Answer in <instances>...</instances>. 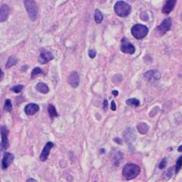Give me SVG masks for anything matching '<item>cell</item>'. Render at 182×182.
Instances as JSON below:
<instances>
[{"label":"cell","instance_id":"cell-1","mask_svg":"<svg viewBox=\"0 0 182 182\" xmlns=\"http://www.w3.org/2000/svg\"><path fill=\"white\" fill-rule=\"evenodd\" d=\"M140 168L134 163H128L124 166L122 170V176L126 181H130L139 175Z\"/></svg>","mask_w":182,"mask_h":182},{"label":"cell","instance_id":"cell-2","mask_svg":"<svg viewBox=\"0 0 182 182\" xmlns=\"http://www.w3.org/2000/svg\"><path fill=\"white\" fill-rule=\"evenodd\" d=\"M114 10L118 16L125 18V17L129 15L130 11H131V8L128 3L124 1H118L115 4Z\"/></svg>","mask_w":182,"mask_h":182},{"label":"cell","instance_id":"cell-3","mask_svg":"<svg viewBox=\"0 0 182 182\" xmlns=\"http://www.w3.org/2000/svg\"><path fill=\"white\" fill-rule=\"evenodd\" d=\"M29 18L31 20H36L38 17V6L34 0H25L24 1Z\"/></svg>","mask_w":182,"mask_h":182},{"label":"cell","instance_id":"cell-4","mask_svg":"<svg viewBox=\"0 0 182 182\" xmlns=\"http://www.w3.org/2000/svg\"><path fill=\"white\" fill-rule=\"evenodd\" d=\"M130 31H131V34L134 38L137 39H142L148 34L149 29L145 25L137 24V25H134L132 27Z\"/></svg>","mask_w":182,"mask_h":182},{"label":"cell","instance_id":"cell-5","mask_svg":"<svg viewBox=\"0 0 182 182\" xmlns=\"http://www.w3.org/2000/svg\"><path fill=\"white\" fill-rule=\"evenodd\" d=\"M171 25H172V21H171V18H166L159 26L156 27V30L159 33V35L162 36L171 29Z\"/></svg>","mask_w":182,"mask_h":182},{"label":"cell","instance_id":"cell-6","mask_svg":"<svg viewBox=\"0 0 182 182\" xmlns=\"http://www.w3.org/2000/svg\"><path fill=\"white\" fill-rule=\"evenodd\" d=\"M8 130L6 126H2L0 129V133L2 136V150L6 151L9 146V141H8Z\"/></svg>","mask_w":182,"mask_h":182},{"label":"cell","instance_id":"cell-7","mask_svg":"<svg viewBox=\"0 0 182 182\" xmlns=\"http://www.w3.org/2000/svg\"><path fill=\"white\" fill-rule=\"evenodd\" d=\"M121 52L124 53L132 55L135 52V47L133 44L130 43L128 39L124 37V38L121 39Z\"/></svg>","mask_w":182,"mask_h":182},{"label":"cell","instance_id":"cell-8","mask_svg":"<svg viewBox=\"0 0 182 182\" xmlns=\"http://www.w3.org/2000/svg\"><path fill=\"white\" fill-rule=\"evenodd\" d=\"M68 82L73 88H77L80 84V77L77 71H72L68 77Z\"/></svg>","mask_w":182,"mask_h":182},{"label":"cell","instance_id":"cell-9","mask_svg":"<svg viewBox=\"0 0 182 182\" xmlns=\"http://www.w3.org/2000/svg\"><path fill=\"white\" fill-rule=\"evenodd\" d=\"M53 59H54V56H53L52 52H49V51L43 50L40 53V55H39L38 60L39 62L40 63V64L45 65L46 63L49 62V61L52 60Z\"/></svg>","mask_w":182,"mask_h":182},{"label":"cell","instance_id":"cell-10","mask_svg":"<svg viewBox=\"0 0 182 182\" xmlns=\"http://www.w3.org/2000/svg\"><path fill=\"white\" fill-rule=\"evenodd\" d=\"M144 78L149 81H155L160 79L161 75L157 70H150L144 74Z\"/></svg>","mask_w":182,"mask_h":182},{"label":"cell","instance_id":"cell-11","mask_svg":"<svg viewBox=\"0 0 182 182\" xmlns=\"http://www.w3.org/2000/svg\"><path fill=\"white\" fill-rule=\"evenodd\" d=\"M14 159H15V156L12 153H10V152H5L4 156H3L2 159V169H8V166L13 162Z\"/></svg>","mask_w":182,"mask_h":182},{"label":"cell","instance_id":"cell-12","mask_svg":"<svg viewBox=\"0 0 182 182\" xmlns=\"http://www.w3.org/2000/svg\"><path fill=\"white\" fill-rule=\"evenodd\" d=\"M53 146H54V144H53V143H52V142H48V143L46 144L42 152H41L40 156H39V159H40V161L44 162V161H46V159H47L48 156H49V153H50L51 149L52 148Z\"/></svg>","mask_w":182,"mask_h":182},{"label":"cell","instance_id":"cell-13","mask_svg":"<svg viewBox=\"0 0 182 182\" xmlns=\"http://www.w3.org/2000/svg\"><path fill=\"white\" fill-rule=\"evenodd\" d=\"M9 7L8 5H2L0 7V22H5L9 15Z\"/></svg>","mask_w":182,"mask_h":182},{"label":"cell","instance_id":"cell-14","mask_svg":"<svg viewBox=\"0 0 182 182\" xmlns=\"http://www.w3.org/2000/svg\"><path fill=\"white\" fill-rule=\"evenodd\" d=\"M39 107L37 104L30 103L27 104L25 108V111L27 116H34V114L39 111Z\"/></svg>","mask_w":182,"mask_h":182},{"label":"cell","instance_id":"cell-15","mask_svg":"<svg viewBox=\"0 0 182 182\" xmlns=\"http://www.w3.org/2000/svg\"><path fill=\"white\" fill-rule=\"evenodd\" d=\"M176 4V1L175 0H169L166 2V4L163 6V8L162 9V12L163 14H169L174 9V7L175 6Z\"/></svg>","mask_w":182,"mask_h":182},{"label":"cell","instance_id":"cell-16","mask_svg":"<svg viewBox=\"0 0 182 182\" xmlns=\"http://www.w3.org/2000/svg\"><path fill=\"white\" fill-rule=\"evenodd\" d=\"M36 90L43 94H46L49 92V87H48L46 84L43 83V82H39V83L37 84V86H36Z\"/></svg>","mask_w":182,"mask_h":182},{"label":"cell","instance_id":"cell-17","mask_svg":"<svg viewBox=\"0 0 182 182\" xmlns=\"http://www.w3.org/2000/svg\"><path fill=\"white\" fill-rule=\"evenodd\" d=\"M18 62V59L15 57V56H11L8 58V61H7L6 64V68L7 69L11 68L12 66H15V65H17V63Z\"/></svg>","mask_w":182,"mask_h":182},{"label":"cell","instance_id":"cell-18","mask_svg":"<svg viewBox=\"0 0 182 182\" xmlns=\"http://www.w3.org/2000/svg\"><path fill=\"white\" fill-rule=\"evenodd\" d=\"M48 112H49V116H50V118L53 119V118L55 117H58L59 116V114H58L57 111H56V108H55V106H53V105L50 104L49 106H48Z\"/></svg>","mask_w":182,"mask_h":182},{"label":"cell","instance_id":"cell-19","mask_svg":"<svg viewBox=\"0 0 182 182\" xmlns=\"http://www.w3.org/2000/svg\"><path fill=\"white\" fill-rule=\"evenodd\" d=\"M137 130H138V131L140 132L141 134H147V131H148L149 126L144 122L140 123L138 125V126H137Z\"/></svg>","mask_w":182,"mask_h":182},{"label":"cell","instance_id":"cell-20","mask_svg":"<svg viewBox=\"0 0 182 182\" xmlns=\"http://www.w3.org/2000/svg\"><path fill=\"white\" fill-rule=\"evenodd\" d=\"M94 19L97 24H100L103 20V15L99 9H96L94 12Z\"/></svg>","mask_w":182,"mask_h":182},{"label":"cell","instance_id":"cell-21","mask_svg":"<svg viewBox=\"0 0 182 182\" xmlns=\"http://www.w3.org/2000/svg\"><path fill=\"white\" fill-rule=\"evenodd\" d=\"M125 135H126V136H129L128 138L126 139V141L127 142H129L130 141L131 142L132 140H134L135 139V134H134V131L133 129H131V128H129V129H128L126 130V132H125Z\"/></svg>","mask_w":182,"mask_h":182},{"label":"cell","instance_id":"cell-22","mask_svg":"<svg viewBox=\"0 0 182 182\" xmlns=\"http://www.w3.org/2000/svg\"><path fill=\"white\" fill-rule=\"evenodd\" d=\"M126 103L128 106H140V101L137 99L136 98H131L126 100Z\"/></svg>","mask_w":182,"mask_h":182},{"label":"cell","instance_id":"cell-23","mask_svg":"<svg viewBox=\"0 0 182 182\" xmlns=\"http://www.w3.org/2000/svg\"><path fill=\"white\" fill-rule=\"evenodd\" d=\"M4 109L7 112H10V111L12 110V104H11V102L10 99H6V102H5Z\"/></svg>","mask_w":182,"mask_h":182},{"label":"cell","instance_id":"cell-24","mask_svg":"<svg viewBox=\"0 0 182 182\" xmlns=\"http://www.w3.org/2000/svg\"><path fill=\"white\" fill-rule=\"evenodd\" d=\"M182 167V156H180L179 158L178 159L176 162V166H175V171L176 174H178L179 172V171L181 170Z\"/></svg>","mask_w":182,"mask_h":182},{"label":"cell","instance_id":"cell-25","mask_svg":"<svg viewBox=\"0 0 182 182\" xmlns=\"http://www.w3.org/2000/svg\"><path fill=\"white\" fill-rule=\"evenodd\" d=\"M42 73V70H41L40 68L39 67H37V68H34V70L32 71L31 73V78L34 79L35 77H37V75H39V74Z\"/></svg>","mask_w":182,"mask_h":182},{"label":"cell","instance_id":"cell-26","mask_svg":"<svg viewBox=\"0 0 182 182\" xmlns=\"http://www.w3.org/2000/svg\"><path fill=\"white\" fill-rule=\"evenodd\" d=\"M24 89V86L21 85V84H19V85H16L15 86V87H13L12 88H11V90L13 91L14 93H20V91Z\"/></svg>","mask_w":182,"mask_h":182},{"label":"cell","instance_id":"cell-27","mask_svg":"<svg viewBox=\"0 0 182 182\" xmlns=\"http://www.w3.org/2000/svg\"><path fill=\"white\" fill-rule=\"evenodd\" d=\"M172 169L173 168H170V169H169L166 171V173L164 174L165 180H169L172 176Z\"/></svg>","mask_w":182,"mask_h":182},{"label":"cell","instance_id":"cell-28","mask_svg":"<svg viewBox=\"0 0 182 182\" xmlns=\"http://www.w3.org/2000/svg\"><path fill=\"white\" fill-rule=\"evenodd\" d=\"M166 164H167V159H166V158H164V159H163L161 161V162L159 163V168L160 169H165V168H166Z\"/></svg>","mask_w":182,"mask_h":182},{"label":"cell","instance_id":"cell-29","mask_svg":"<svg viewBox=\"0 0 182 182\" xmlns=\"http://www.w3.org/2000/svg\"><path fill=\"white\" fill-rule=\"evenodd\" d=\"M96 55H97V52L94 49H90L88 51V56L91 59H94L96 57Z\"/></svg>","mask_w":182,"mask_h":182},{"label":"cell","instance_id":"cell-30","mask_svg":"<svg viewBox=\"0 0 182 182\" xmlns=\"http://www.w3.org/2000/svg\"><path fill=\"white\" fill-rule=\"evenodd\" d=\"M111 109L112 111H116V105L115 101H111Z\"/></svg>","mask_w":182,"mask_h":182},{"label":"cell","instance_id":"cell-31","mask_svg":"<svg viewBox=\"0 0 182 182\" xmlns=\"http://www.w3.org/2000/svg\"><path fill=\"white\" fill-rule=\"evenodd\" d=\"M3 78H4V72L2 71V70L1 68H0V81L2 80Z\"/></svg>","mask_w":182,"mask_h":182},{"label":"cell","instance_id":"cell-32","mask_svg":"<svg viewBox=\"0 0 182 182\" xmlns=\"http://www.w3.org/2000/svg\"><path fill=\"white\" fill-rule=\"evenodd\" d=\"M107 106H108V101L106 100V99H105L104 102H103V109H104V110H106V109H107Z\"/></svg>","mask_w":182,"mask_h":182},{"label":"cell","instance_id":"cell-33","mask_svg":"<svg viewBox=\"0 0 182 182\" xmlns=\"http://www.w3.org/2000/svg\"><path fill=\"white\" fill-rule=\"evenodd\" d=\"M115 141L116 142V143H119V144H121V140H120L119 138H115Z\"/></svg>","mask_w":182,"mask_h":182},{"label":"cell","instance_id":"cell-34","mask_svg":"<svg viewBox=\"0 0 182 182\" xmlns=\"http://www.w3.org/2000/svg\"><path fill=\"white\" fill-rule=\"evenodd\" d=\"M112 94L115 96V97H117L118 95V91L117 90H113L112 91Z\"/></svg>","mask_w":182,"mask_h":182},{"label":"cell","instance_id":"cell-35","mask_svg":"<svg viewBox=\"0 0 182 182\" xmlns=\"http://www.w3.org/2000/svg\"><path fill=\"white\" fill-rule=\"evenodd\" d=\"M27 182H37V181L35 179H34V178H29Z\"/></svg>","mask_w":182,"mask_h":182},{"label":"cell","instance_id":"cell-36","mask_svg":"<svg viewBox=\"0 0 182 182\" xmlns=\"http://www.w3.org/2000/svg\"><path fill=\"white\" fill-rule=\"evenodd\" d=\"M178 152H182V145H181L179 147H178Z\"/></svg>","mask_w":182,"mask_h":182},{"label":"cell","instance_id":"cell-37","mask_svg":"<svg viewBox=\"0 0 182 182\" xmlns=\"http://www.w3.org/2000/svg\"><path fill=\"white\" fill-rule=\"evenodd\" d=\"M0 117H1V112H0Z\"/></svg>","mask_w":182,"mask_h":182},{"label":"cell","instance_id":"cell-38","mask_svg":"<svg viewBox=\"0 0 182 182\" xmlns=\"http://www.w3.org/2000/svg\"><path fill=\"white\" fill-rule=\"evenodd\" d=\"M95 182H97V181H95Z\"/></svg>","mask_w":182,"mask_h":182}]
</instances>
